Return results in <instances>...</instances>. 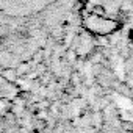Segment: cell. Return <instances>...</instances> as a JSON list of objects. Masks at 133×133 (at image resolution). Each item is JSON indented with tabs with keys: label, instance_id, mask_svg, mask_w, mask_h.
Returning <instances> with one entry per match:
<instances>
[{
	"label": "cell",
	"instance_id": "6da1fadb",
	"mask_svg": "<svg viewBox=\"0 0 133 133\" xmlns=\"http://www.w3.org/2000/svg\"><path fill=\"white\" fill-rule=\"evenodd\" d=\"M61 0H22V21L24 25L27 22L31 24V19L35 22H38L39 16L42 13H49L55 3H59Z\"/></svg>",
	"mask_w": 133,
	"mask_h": 133
}]
</instances>
